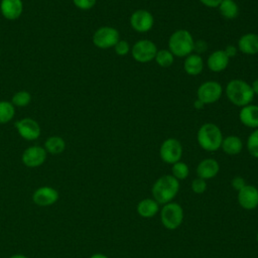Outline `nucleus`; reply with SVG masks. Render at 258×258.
<instances>
[{
	"label": "nucleus",
	"mask_w": 258,
	"mask_h": 258,
	"mask_svg": "<svg viewBox=\"0 0 258 258\" xmlns=\"http://www.w3.org/2000/svg\"><path fill=\"white\" fill-rule=\"evenodd\" d=\"M179 190V181L171 174H165L158 177L151 188L153 199L159 205L170 203Z\"/></svg>",
	"instance_id": "f257e3e1"
},
{
	"label": "nucleus",
	"mask_w": 258,
	"mask_h": 258,
	"mask_svg": "<svg viewBox=\"0 0 258 258\" xmlns=\"http://www.w3.org/2000/svg\"><path fill=\"white\" fill-rule=\"evenodd\" d=\"M225 94L227 99L237 107H244L248 104H251L255 96L251 85L239 79L231 80L227 84L225 88Z\"/></svg>",
	"instance_id": "f03ea898"
},
{
	"label": "nucleus",
	"mask_w": 258,
	"mask_h": 258,
	"mask_svg": "<svg viewBox=\"0 0 258 258\" xmlns=\"http://www.w3.org/2000/svg\"><path fill=\"white\" fill-rule=\"evenodd\" d=\"M223 133L220 127L214 123L203 124L197 133V141L201 148L206 151H217L221 148Z\"/></svg>",
	"instance_id": "7ed1b4c3"
},
{
	"label": "nucleus",
	"mask_w": 258,
	"mask_h": 258,
	"mask_svg": "<svg viewBox=\"0 0 258 258\" xmlns=\"http://www.w3.org/2000/svg\"><path fill=\"white\" fill-rule=\"evenodd\" d=\"M195 40L191 33L186 29H177L168 38V50L177 57H185L192 53Z\"/></svg>",
	"instance_id": "20e7f679"
},
{
	"label": "nucleus",
	"mask_w": 258,
	"mask_h": 258,
	"mask_svg": "<svg viewBox=\"0 0 258 258\" xmlns=\"http://www.w3.org/2000/svg\"><path fill=\"white\" fill-rule=\"evenodd\" d=\"M160 221L162 226L167 230H175L183 222V210L177 203L170 202L160 210Z\"/></svg>",
	"instance_id": "39448f33"
},
{
	"label": "nucleus",
	"mask_w": 258,
	"mask_h": 258,
	"mask_svg": "<svg viewBox=\"0 0 258 258\" xmlns=\"http://www.w3.org/2000/svg\"><path fill=\"white\" fill-rule=\"evenodd\" d=\"M156 44L150 39H139L131 47V55L134 60L146 63L154 59L157 52Z\"/></svg>",
	"instance_id": "423d86ee"
},
{
	"label": "nucleus",
	"mask_w": 258,
	"mask_h": 258,
	"mask_svg": "<svg viewBox=\"0 0 258 258\" xmlns=\"http://www.w3.org/2000/svg\"><path fill=\"white\" fill-rule=\"evenodd\" d=\"M92 39L95 46L102 49H107L114 47L115 44L120 40V33L112 26H102L94 32Z\"/></svg>",
	"instance_id": "0eeeda50"
},
{
	"label": "nucleus",
	"mask_w": 258,
	"mask_h": 258,
	"mask_svg": "<svg viewBox=\"0 0 258 258\" xmlns=\"http://www.w3.org/2000/svg\"><path fill=\"white\" fill-rule=\"evenodd\" d=\"M159 155L163 162L172 165L180 160L182 156V145L176 138H167L160 145Z\"/></svg>",
	"instance_id": "6e6552de"
},
{
	"label": "nucleus",
	"mask_w": 258,
	"mask_h": 258,
	"mask_svg": "<svg viewBox=\"0 0 258 258\" xmlns=\"http://www.w3.org/2000/svg\"><path fill=\"white\" fill-rule=\"evenodd\" d=\"M222 85L216 81H207L200 85L197 90V99L202 101L205 105L214 104L222 97Z\"/></svg>",
	"instance_id": "1a4fd4ad"
},
{
	"label": "nucleus",
	"mask_w": 258,
	"mask_h": 258,
	"mask_svg": "<svg viewBox=\"0 0 258 258\" xmlns=\"http://www.w3.org/2000/svg\"><path fill=\"white\" fill-rule=\"evenodd\" d=\"M129 23L133 30L139 33H145L152 29L154 17L152 13L146 9H137L130 15Z\"/></svg>",
	"instance_id": "9d476101"
},
{
	"label": "nucleus",
	"mask_w": 258,
	"mask_h": 258,
	"mask_svg": "<svg viewBox=\"0 0 258 258\" xmlns=\"http://www.w3.org/2000/svg\"><path fill=\"white\" fill-rule=\"evenodd\" d=\"M47 152L44 147L41 146H30L26 148L21 156V160L23 164L27 167H38L42 165L46 159Z\"/></svg>",
	"instance_id": "9b49d317"
},
{
	"label": "nucleus",
	"mask_w": 258,
	"mask_h": 258,
	"mask_svg": "<svg viewBox=\"0 0 258 258\" xmlns=\"http://www.w3.org/2000/svg\"><path fill=\"white\" fill-rule=\"evenodd\" d=\"M15 128L19 135L25 140H35L40 136L39 124L31 118H23L15 122Z\"/></svg>",
	"instance_id": "f8f14e48"
},
{
	"label": "nucleus",
	"mask_w": 258,
	"mask_h": 258,
	"mask_svg": "<svg viewBox=\"0 0 258 258\" xmlns=\"http://www.w3.org/2000/svg\"><path fill=\"white\" fill-rule=\"evenodd\" d=\"M237 199L241 208L252 211L258 207V188L252 184H246L238 191Z\"/></svg>",
	"instance_id": "ddd939ff"
},
{
	"label": "nucleus",
	"mask_w": 258,
	"mask_h": 258,
	"mask_svg": "<svg viewBox=\"0 0 258 258\" xmlns=\"http://www.w3.org/2000/svg\"><path fill=\"white\" fill-rule=\"evenodd\" d=\"M34 204L40 207L51 206L58 200V191L48 185L38 187L32 195Z\"/></svg>",
	"instance_id": "4468645a"
},
{
	"label": "nucleus",
	"mask_w": 258,
	"mask_h": 258,
	"mask_svg": "<svg viewBox=\"0 0 258 258\" xmlns=\"http://www.w3.org/2000/svg\"><path fill=\"white\" fill-rule=\"evenodd\" d=\"M220 171V164L214 158H205L197 166L196 172L198 177H201L205 180L214 178Z\"/></svg>",
	"instance_id": "2eb2a0df"
},
{
	"label": "nucleus",
	"mask_w": 258,
	"mask_h": 258,
	"mask_svg": "<svg viewBox=\"0 0 258 258\" xmlns=\"http://www.w3.org/2000/svg\"><path fill=\"white\" fill-rule=\"evenodd\" d=\"M0 11L7 20H16L23 12L22 0H1Z\"/></svg>",
	"instance_id": "dca6fc26"
},
{
	"label": "nucleus",
	"mask_w": 258,
	"mask_h": 258,
	"mask_svg": "<svg viewBox=\"0 0 258 258\" xmlns=\"http://www.w3.org/2000/svg\"><path fill=\"white\" fill-rule=\"evenodd\" d=\"M237 48L244 54L254 55L258 53V34L248 32L240 36Z\"/></svg>",
	"instance_id": "f3484780"
},
{
	"label": "nucleus",
	"mask_w": 258,
	"mask_h": 258,
	"mask_svg": "<svg viewBox=\"0 0 258 258\" xmlns=\"http://www.w3.org/2000/svg\"><path fill=\"white\" fill-rule=\"evenodd\" d=\"M239 120L244 126L252 129H257L258 128V105L248 104L244 107H241L239 111Z\"/></svg>",
	"instance_id": "a211bd4d"
},
{
	"label": "nucleus",
	"mask_w": 258,
	"mask_h": 258,
	"mask_svg": "<svg viewBox=\"0 0 258 258\" xmlns=\"http://www.w3.org/2000/svg\"><path fill=\"white\" fill-rule=\"evenodd\" d=\"M230 58L225 53L224 49L213 51L207 58V67L211 72L221 73L227 69Z\"/></svg>",
	"instance_id": "6ab92c4d"
},
{
	"label": "nucleus",
	"mask_w": 258,
	"mask_h": 258,
	"mask_svg": "<svg viewBox=\"0 0 258 258\" xmlns=\"http://www.w3.org/2000/svg\"><path fill=\"white\" fill-rule=\"evenodd\" d=\"M136 211L142 218H153L159 212V204L154 199H143L137 204Z\"/></svg>",
	"instance_id": "aec40b11"
},
{
	"label": "nucleus",
	"mask_w": 258,
	"mask_h": 258,
	"mask_svg": "<svg viewBox=\"0 0 258 258\" xmlns=\"http://www.w3.org/2000/svg\"><path fill=\"white\" fill-rule=\"evenodd\" d=\"M204 59L199 53H190L185 56L183 61V70L188 76H198L204 69Z\"/></svg>",
	"instance_id": "412c9836"
},
{
	"label": "nucleus",
	"mask_w": 258,
	"mask_h": 258,
	"mask_svg": "<svg viewBox=\"0 0 258 258\" xmlns=\"http://www.w3.org/2000/svg\"><path fill=\"white\" fill-rule=\"evenodd\" d=\"M221 148L228 155H237L243 149V141L236 135H229L223 138Z\"/></svg>",
	"instance_id": "4be33fe9"
},
{
	"label": "nucleus",
	"mask_w": 258,
	"mask_h": 258,
	"mask_svg": "<svg viewBox=\"0 0 258 258\" xmlns=\"http://www.w3.org/2000/svg\"><path fill=\"white\" fill-rule=\"evenodd\" d=\"M218 9L222 17L227 20H233L239 15V6L235 0H222Z\"/></svg>",
	"instance_id": "5701e85b"
},
{
	"label": "nucleus",
	"mask_w": 258,
	"mask_h": 258,
	"mask_svg": "<svg viewBox=\"0 0 258 258\" xmlns=\"http://www.w3.org/2000/svg\"><path fill=\"white\" fill-rule=\"evenodd\" d=\"M66 148L64 140L59 136H50L45 140L44 149L50 154H59Z\"/></svg>",
	"instance_id": "b1692460"
},
{
	"label": "nucleus",
	"mask_w": 258,
	"mask_h": 258,
	"mask_svg": "<svg viewBox=\"0 0 258 258\" xmlns=\"http://www.w3.org/2000/svg\"><path fill=\"white\" fill-rule=\"evenodd\" d=\"M15 115V108L12 103L0 101V124L8 123Z\"/></svg>",
	"instance_id": "393cba45"
},
{
	"label": "nucleus",
	"mask_w": 258,
	"mask_h": 258,
	"mask_svg": "<svg viewBox=\"0 0 258 258\" xmlns=\"http://www.w3.org/2000/svg\"><path fill=\"white\" fill-rule=\"evenodd\" d=\"M154 60L161 68H169L174 61V55L168 49H158Z\"/></svg>",
	"instance_id": "a878e982"
},
{
	"label": "nucleus",
	"mask_w": 258,
	"mask_h": 258,
	"mask_svg": "<svg viewBox=\"0 0 258 258\" xmlns=\"http://www.w3.org/2000/svg\"><path fill=\"white\" fill-rule=\"evenodd\" d=\"M189 174V168L185 162L177 161L171 166V175L175 177L178 181L185 179Z\"/></svg>",
	"instance_id": "bb28decb"
},
{
	"label": "nucleus",
	"mask_w": 258,
	"mask_h": 258,
	"mask_svg": "<svg viewBox=\"0 0 258 258\" xmlns=\"http://www.w3.org/2000/svg\"><path fill=\"white\" fill-rule=\"evenodd\" d=\"M246 146L250 155L258 158V128L254 129L250 133L246 142Z\"/></svg>",
	"instance_id": "cd10ccee"
},
{
	"label": "nucleus",
	"mask_w": 258,
	"mask_h": 258,
	"mask_svg": "<svg viewBox=\"0 0 258 258\" xmlns=\"http://www.w3.org/2000/svg\"><path fill=\"white\" fill-rule=\"evenodd\" d=\"M31 101V95L27 91H18L16 92L11 100L13 106L16 107H25Z\"/></svg>",
	"instance_id": "c85d7f7f"
},
{
	"label": "nucleus",
	"mask_w": 258,
	"mask_h": 258,
	"mask_svg": "<svg viewBox=\"0 0 258 258\" xmlns=\"http://www.w3.org/2000/svg\"><path fill=\"white\" fill-rule=\"evenodd\" d=\"M190 187H191V190L195 192V194H198V195H202L206 191L207 189V181L201 177H197L195 178L192 181H191V184H190Z\"/></svg>",
	"instance_id": "c756f323"
},
{
	"label": "nucleus",
	"mask_w": 258,
	"mask_h": 258,
	"mask_svg": "<svg viewBox=\"0 0 258 258\" xmlns=\"http://www.w3.org/2000/svg\"><path fill=\"white\" fill-rule=\"evenodd\" d=\"M114 49H115V52L116 54L120 55V56H124L126 54H128L131 50V47H130V44L127 40H123V39H120L114 46Z\"/></svg>",
	"instance_id": "7c9ffc66"
},
{
	"label": "nucleus",
	"mask_w": 258,
	"mask_h": 258,
	"mask_svg": "<svg viewBox=\"0 0 258 258\" xmlns=\"http://www.w3.org/2000/svg\"><path fill=\"white\" fill-rule=\"evenodd\" d=\"M76 7L81 10H89L96 5L97 0H73Z\"/></svg>",
	"instance_id": "2f4dec72"
},
{
	"label": "nucleus",
	"mask_w": 258,
	"mask_h": 258,
	"mask_svg": "<svg viewBox=\"0 0 258 258\" xmlns=\"http://www.w3.org/2000/svg\"><path fill=\"white\" fill-rule=\"evenodd\" d=\"M246 184H247V183H246L245 179H244L242 176H234V177L232 178V180H231V185H232V187H233L235 190H237V191L241 190Z\"/></svg>",
	"instance_id": "473e14b6"
},
{
	"label": "nucleus",
	"mask_w": 258,
	"mask_h": 258,
	"mask_svg": "<svg viewBox=\"0 0 258 258\" xmlns=\"http://www.w3.org/2000/svg\"><path fill=\"white\" fill-rule=\"evenodd\" d=\"M222 0H200V2L209 8H218Z\"/></svg>",
	"instance_id": "72a5a7b5"
},
{
	"label": "nucleus",
	"mask_w": 258,
	"mask_h": 258,
	"mask_svg": "<svg viewBox=\"0 0 258 258\" xmlns=\"http://www.w3.org/2000/svg\"><path fill=\"white\" fill-rule=\"evenodd\" d=\"M237 46H235V45H232V44H229V45H227L226 47H225V49H224V51H225V53L227 54V56L229 57V58H231V57H233V56H235L236 55V53H237Z\"/></svg>",
	"instance_id": "f704fd0d"
},
{
	"label": "nucleus",
	"mask_w": 258,
	"mask_h": 258,
	"mask_svg": "<svg viewBox=\"0 0 258 258\" xmlns=\"http://www.w3.org/2000/svg\"><path fill=\"white\" fill-rule=\"evenodd\" d=\"M207 48V43L203 40H198L197 42L195 41V49L197 51V53L200 54V52H203L205 49Z\"/></svg>",
	"instance_id": "c9c22d12"
},
{
	"label": "nucleus",
	"mask_w": 258,
	"mask_h": 258,
	"mask_svg": "<svg viewBox=\"0 0 258 258\" xmlns=\"http://www.w3.org/2000/svg\"><path fill=\"white\" fill-rule=\"evenodd\" d=\"M251 88H252V91L254 93V95H257L258 96V79L254 80L251 84Z\"/></svg>",
	"instance_id": "e433bc0d"
},
{
	"label": "nucleus",
	"mask_w": 258,
	"mask_h": 258,
	"mask_svg": "<svg viewBox=\"0 0 258 258\" xmlns=\"http://www.w3.org/2000/svg\"><path fill=\"white\" fill-rule=\"evenodd\" d=\"M204 106H205V104H204L202 101H200L199 99H197V100L194 102V108H195V109H197V110H201V109H203V108H204Z\"/></svg>",
	"instance_id": "4c0bfd02"
},
{
	"label": "nucleus",
	"mask_w": 258,
	"mask_h": 258,
	"mask_svg": "<svg viewBox=\"0 0 258 258\" xmlns=\"http://www.w3.org/2000/svg\"><path fill=\"white\" fill-rule=\"evenodd\" d=\"M90 258H108V256L102 253H96V254H93Z\"/></svg>",
	"instance_id": "58836bf2"
},
{
	"label": "nucleus",
	"mask_w": 258,
	"mask_h": 258,
	"mask_svg": "<svg viewBox=\"0 0 258 258\" xmlns=\"http://www.w3.org/2000/svg\"><path fill=\"white\" fill-rule=\"evenodd\" d=\"M9 258H28V257L25 256V255H22V254H15V255H12Z\"/></svg>",
	"instance_id": "ea45409f"
},
{
	"label": "nucleus",
	"mask_w": 258,
	"mask_h": 258,
	"mask_svg": "<svg viewBox=\"0 0 258 258\" xmlns=\"http://www.w3.org/2000/svg\"><path fill=\"white\" fill-rule=\"evenodd\" d=\"M256 239H257V243H258V232H257V235H256Z\"/></svg>",
	"instance_id": "a19ab883"
}]
</instances>
